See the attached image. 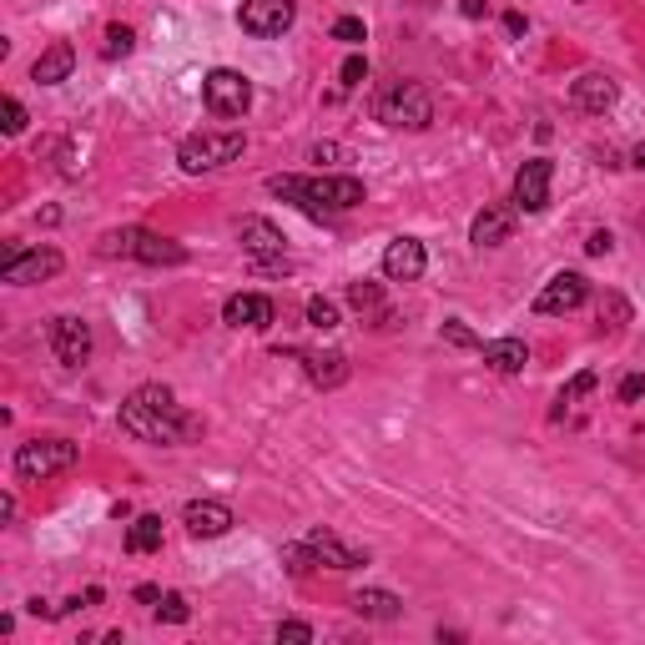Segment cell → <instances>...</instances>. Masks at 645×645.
<instances>
[{
	"label": "cell",
	"mask_w": 645,
	"mask_h": 645,
	"mask_svg": "<svg viewBox=\"0 0 645 645\" xmlns=\"http://www.w3.org/2000/svg\"><path fill=\"white\" fill-rule=\"evenodd\" d=\"M76 459H81V449L71 439H31V444L16 449V474L21 479H51V474L76 469Z\"/></svg>",
	"instance_id": "8992f818"
},
{
	"label": "cell",
	"mask_w": 645,
	"mask_h": 645,
	"mask_svg": "<svg viewBox=\"0 0 645 645\" xmlns=\"http://www.w3.org/2000/svg\"><path fill=\"white\" fill-rule=\"evenodd\" d=\"M303 358V368H308V378L318 383V389H338V383L348 378V358L343 353H298Z\"/></svg>",
	"instance_id": "7402d4cb"
},
{
	"label": "cell",
	"mask_w": 645,
	"mask_h": 645,
	"mask_svg": "<svg viewBox=\"0 0 645 645\" xmlns=\"http://www.w3.org/2000/svg\"><path fill=\"white\" fill-rule=\"evenodd\" d=\"M338 76H343V86H363V81H368V61H363V56H348Z\"/></svg>",
	"instance_id": "836d02e7"
},
{
	"label": "cell",
	"mask_w": 645,
	"mask_h": 645,
	"mask_svg": "<svg viewBox=\"0 0 645 645\" xmlns=\"http://www.w3.org/2000/svg\"><path fill=\"white\" fill-rule=\"evenodd\" d=\"M0 126H6V137H21L26 132V106L16 96H6V121H0Z\"/></svg>",
	"instance_id": "f546056e"
},
{
	"label": "cell",
	"mask_w": 645,
	"mask_h": 645,
	"mask_svg": "<svg viewBox=\"0 0 645 645\" xmlns=\"http://www.w3.org/2000/svg\"><path fill=\"white\" fill-rule=\"evenodd\" d=\"M640 399H645V373L620 378V404H640Z\"/></svg>",
	"instance_id": "d6a6232c"
},
{
	"label": "cell",
	"mask_w": 645,
	"mask_h": 645,
	"mask_svg": "<svg viewBox=\"0 0 645 645\" xmlns=\"http://www.w3.org/2000/svg\"><path fill=\"white\" fill-rule=\"evenodd\" d=\"M132 46H137V31L132 26H106V61H116V56H132Z\"/></svg>",
	"instance_id": "d4e9b609"
},
{
	"label": "cell",
	"mask_w": 645,
	"mask_h": 645,
	"mask_svg": "<svg viewBox=\"0 0 645 645\" xmlns=\"http://www.w3.org/2000/svg\"><path fill=\"white\" fill-rule=\"evenodd\" d=\"M157 615H162V620H172V625H187V615H192V610H187V600H182V595H162Z\"/></svg>",
	"instance_id": "4dcf8cb0"
},
{
	"label": "cell",
	"mask_w": 645,
	"mask_h": 645,
	"mask_svg": "<svg viewBox=\"0 0 645 645\" xmlns=\"http://www.w3.org/2000/svg\"><path fill=\"white\" fill-rule=\"evenodd\" d=\"M424 268H429V252L419 237H394L383 247V273L394 283H414V278H424Z\"/></svg>",
	"instance_id": "7c38bea8"
},
{
	"label": "cell",
	"mask_w": 645,
	"mask_h": 645,
	"mask_svg": "<svg viewBox=\"0 0 645 645\" xmlns=\"http://www.w3.org/2000/svg\"><path fill=\"white\" fill-rule=\"evenodd\" d=\"M202 101H207L212 116H242V111L252 106V81H247L242 71L217 66V71L202 81Z\"/></svg>",
	"instance_id": "52a82bcc"
},
{
	"label": "cell",
	"mask_w": 645,
	"mask_h": 645,
	"mask_svg": "<svg viewBox=\"0 0 645 645\" xmlns=\"http://www.w3.org/2000/svg\"><path fill=\"white\" fill-rule=\"evenodd\" d=\"M600 323H605V328H625V323H630V303H625L620 293H605V298H600Z\"/></svg>",
	"instance_id": "484cf974"
},
{
	"label": "cell",
	"mask_w": 645,
	"mask_h": 645,
	"mask_svg": "<svg viewBox=\"0 0 645 645\" xmlns=\"http://www.w3.org/2000/svg\"><path fill=\"white\" fill-rule=\"evenodd\" d=\"M479 353H484V363H489L494 373H525V363H530L525 338H494V343H484Z\"/></svg>",
	"instance_id": "44dd1931"
},
{
	"label": "cell",
	"mask_w": 645,
	"mask_h": 645,
	"mask_svg": "<svg viewBox=\"0 0 645 645\" xmlns=\"http://www.w3.org/2000/svg\"><path fill=\"white\" fill-rule=\"evenodd\" d=\"M268 192L303 207L308 217L323 212H348L363 202V182L358 177H268Z\"/></svg>",
	"instance_id": "7a4b0ae2"
},
{
	"label": "cell",
	"mask_w": 645,
	"mask_h": 645,
	"mask_svg": "<svg viewBox=\"0 0 645 645\" xmlns=\"http://www.w3.org/2000/svg\"><path fill=\"white\" fill-rule=\"evenodd\" d=\"M71 66H76V51H71V41H56V46H46V51L36 56V66H31V81H36V86H61V81L71 76Z\"/></svg>",
	"instance_id": "ffe728a7"
},
{
	"label": "cell",
	"mask_w": 645,
	"mask_h": 645,
	"mask_svg": "<svg viewBox=\"0 0 645 645\" xmlns=\"http://www.w3.org/2000/svg\"><path fill=\"white\" fill-rule=\"evenodd\" d=\"M590 389H595V373H580V378L570 383V389L560 394V414H565V404H575V399H580V394H590Z\"/></svg>",
	"instance_id": "e575fe53"
},
{
	"label": "cell",
	"mask_w": 645,
	"mask_h": 645,
	"mask_svg": "<svg viewBox=\"0 0 645 645\" xmlns=\"http://www.w3.org/2000/svg\"><path fill=\"white\" fill-rule=\"evenodd\" d=\"M444 338H449L454 348H484V343H479V338H474V333L459 323V318H449V323H444Z\"/></svg>",
	"instance_id": "1f68e13d"
},
{
	"label": "cell",
	"mask_w": 645,
	"mask_h": 645,
	"mask_svg": "<svg viewBox=\"0 0 645 645\" xmlns=\"http://www.w3.org/2000/svg\"><path fill=\"white\" fill-rule=\"evenodd\" d=\"M303 545H308V550H313V560H318V565H328V570H358V565H368V550L343 545L333 530H308V535H303Z\"/></svg>",
	"instance_id": "e0dca14e"
},
{
	"label": "cell",
	"mask_w": 645,
	"mask_h": 645,
	"mask_svg": "<svg viewBox=\"0 0 645 645\" xmlns=\"http://www.w3.org/2000/svg\"><path fill=\"white\" fill-rule=\"evenodd\" d=\"M635 167H640V172H645V142H640V147H635Z\"/></svg>",
	"instance_id": "60d3db41"
},
{
	"label": "cell",
	"mask_w": 645,
	"mask_h": 645,
	"mask_svg": "<svg viewBox=\"0 0 645 645\" xmlns=\"http://www.w3.org/2000/svg\"><path fill=\"white\" fill-rule=\"evenodd\" d=\"M550 182H555V162L530 157L520 172H514V207L520 212H545L550 207Z\"/></svg>",
	"instance_id": "9c48e42d"
},
{
	"label": "cell",
	"mask_w": 645,
	"mask_h": 645,
	"mask_svg": "<svg viewBox=\"0 0 645 645\" xmlns=\"http://www.w3.org/2000/svg\"><path fill=\"white\" fill-rule=\"evenodd\" d=\"M348 303H353L358 313H373V308H383V293H378V283H353V288H348Z\"/></svg>",
	"instance_id": "f1b7e54d"
},
{
	"label": "cell",
	"mask_w": 645,
	"mask_h": 645,
	"mask_svg": "<svg viewBox=\"0 0 645 645\" xmlns=\"http://www.w3.org/2000/svg\"><path fill=\"white\" fill-rule=\"evenodd\" d=\"M137 600H142V605H157L162 590H157V585H137Z\"/></svg>",
	"instance_id": "ab89813d"
},
{
	"label": "cell",
	"mask_w": 645,
	"mask_h": 645,
	"mask_svg": "<svg viewBox=\"0 0 645 645\" xmlns=\"http://www.w3.org/2000/svg\"><path fill=\"white\" fill-rule=\"evenodd\" d=\"M51 353L66 363V368H81L86 358H91V328L81 323V318H56L51 323Z\"/></svg>",
	"instance_id": "5bb4252c"
},
{
	"label": "cell",
	"mask_w": 645,
	"mask_h": 645,
	"mask_svg": "<svg viewBox=\"0 0 645 645\" xmlns=\"http://www.w3.org/2000/svg\"><path fill=\"white\" fill-rule=\"evenodd\" d=\"M333 41H343V46H363V41H368V31H363V21H358V16H338V21H333Z\"/></svg>",
	"instance_id": "83f0119b"
},
{
	"label": "cell",
	"mask_w": 645,
	"mask_h": 645,
	"mask_svg": "<svg viewBox=\"0 0 645 645\" xmlns=\"http://www.w3.org/2000/svg\"><path fill=\"white\" fill-rule=\"evenodd\" d=\"M308 323H313L318 333L338 328V303H333V298H308Z\"/></svg>",
	"instance_id": "4316f807"
},
{
	"label": "cell",
	"mask_w": 645,
	"mask_h": 645,
	"mask_svg": "<svg viewBox=\"0 0 645 645\" xmlns=\"http://www.w3.org/2000/svg\"><path fill=\"white\" fill-rule=\"evenodd\" d=\"M504 31H509V36H525V16L509 11V16H504Z\"/></svg>",
	"instance_id": "74e56055"
},
{
	"label": "cell",
	"mask_w": 645,
	"mask_h": 645,
	"mask_svg": "<svg viewBox=\"0 0 645 645\" xmlns=\"http://www.w3.org/2000/svg\"><path fill=\"white\" fill-rule=\"evenodd\" d=\"M61 273V252L56 247H31V252H11L6 263H0V278L26 288V283H46Z\"/></svg>",
	"instance_id": "30bf717a"
},
{
	"label": "cell",
	"mask_w": 645,
	"mask_h": 645,
	"mask_svg": "<svg viewBox=\"0 0 645 645\" xmlns=\"http://www.w3.org/2000/svg\"><path fill=\"white\" fill-rule=\"evenodd\" d=\"M242 147H247L242 132H197L177 147V162H182V172H217V167L237 162Z\"/></svg>",
	"instance_id": "5b68a950"
},
{
	"label": "cell",
	"mask_w": 645,
	"mask_h": 645,
	"mask_svg": "<svg viewBox=\"0 0 645 645\" xmlns=\"http://www.w3.org/2000/svg\"><path fill=\"white\" fill-rule=\"evenodd\" d=\"M237 242H242L247 257H257V263H278L288 237H283L268 217H242V222H237Z\"/></svg>",
	"instance_id": "4fadbf2b"
},
{
	"label": "cell",
	"mask_w": 645,
	"mask_h": 645,
	"mask_svg": "<svg viewBox=\"0 0 645 645\" xmlns=\"http://www.w3.org/2000/svg\"><path fill=\"white\" fill-rule=\"evenodd\" d=\"M152 550H162V520L157 514H142L126 530V555H152Z\"/></svg>",
	"instance_id": "cb8c5ba5"
},
{
	"label": "cell",
	"mask_w": 645,
	"mask_h": 645,
	"mask_svg": "<svg viewBox=\"0 0 645 645\" xmlns=\"http://www.w3.org/2000/svg\"><path fill=\"white\" fill-rule=\"evenodd\" d=\"M610 247H615V237H610V232H605V227H600V232H590V237H585V252H590V257H605V252H610Z\"/></svg>",
	"instance_id": "8d00e7d4"
},
{
	"label": "cell",
	"mask_w": 645,
	"mask_h": 645,
	"mask_svg": "<svg viewBox=\"0 0 645 645\" xmlns=\"http://www.w3.org/2000/svg\"><path fill=\"white\" fill-rule=\"evenodd\" d=\"M373 111H378V121H383V126L424 132V126L434 121V96H429L419 81H394V86H383V91H378Z\"/></svg>",
	"instance_id": "3957f363"
},
{
	"label": "cell",
	"mask_w": 645,
	"mask_h": 645,
	"mask_svg": "<svg viewBox=\"0 0 645 645\" xmlns=\"http://www.w3.org/2000/svg\"><path fill=\"white\" fill-rule=\"evenodd\" d=\"M585 298H590V283H585L580 273H555V278L540 288L535 313H545V318H555V313H575Z\"/></svg>",
	"instance_id": "8fae6325"
},
{
	"label": "cell",
	"mask_w": 645,
	"mask_h": 645,
	"mask_svg": "<svg viewBox=\"0 0 645 645\" xmlns=\"http://www.w3.org/2000/svg\"><path fill=\"white\" fill-rule=\"evenodd\" d=\"M182 525H187V535H197V540H217V535H227L237 520H232V509L217 504V499H192V504L182 509Z\"/></svg>",
	"instance_id": "9a60e30c"
},
{
	"label": "cell",
	"mask_w": 645,
	"mask_h": 645,
	"mask_svg": "<svg viewBox=\"0 0 645 645\" xmlns=\"http://www.w3.org/2000/svg\"><path fill=\"white\" fill-rule=\"evenodd\" d=\"M509 232H514V212L499 207V202H489V207L469 222V242H474V247H499V242H509Z\"/></svg>",
	"instance_id": "d6986e66"
},
{
	"label": "cell",
	"mask_w": 645,
	"mask_h": 645,
	"mask_svg": "<svg viewBox=\"0 0 645 645\" xmlns=\"http://www.w3.org/2000/svg\"><path fill=\"white\" fill-rule=\"evenodd\" d=\"M222 323H232V328H268V323H273V298H263V293H237V298L222 303Z\"/></svg>",
	"instance_id": "ac0fdd59"
},
{
	"label": "cell",
	"mask_w": 645,
	"mask_h": 645,
	"mask_svg": "<svg viewBox=\"0 0 645 645\" xmlns=\"http://www.w3.org/2000/svg\"><path fill=\"white\" fill-rule=\"evenodd\" d=\"M459 16H469V21H479V16H484V0H459Z\"/></svg>",
	"instance_id": "f35d334b"
},
{
	"label": "cell",
	"mask_w": 645,
	"mask_h": 645,
	"mask_svg": "<svg viewBox=\"0 0 645 645\" xmlns=\"http://www.w3.org/2000/svg\"><path fill=\"white\" fill-rule=\"evenodd\" d=\"M640 232H645V217H640Z\"/></svg>",
	"instance_id": "b9f144b4"
},
{
	"label": "cell",
	"mask_w": 645,
	"mask_h": 645,
	"mask_svg": "<svg viewBox=\"0 0 645 645\" xmlns=\"http://www.w3.org/2000/svg\"><path fill=\"white\" fill-rule=\"evenodd\" d=\"M570 101H575L580 111H590V116H605V111L620 101V86H615V76H605V71H585V76H575Z\"/></svg>",
	"instance_id": "2e32d148"
},
{
	"label": "cell",
	"mask_w": 645,
	"mask_h": 645,
	"mask_svg": "<svg viewBox=\"0 0 645 645\" xmlns=\"http://www.w3.org/2000/svg\"><path fill=\"white\" fill-rule=\"evenodd\" d=\"M353 610H358L363 620H399L404 600H399L394 590H358V595H353Z\"/></svg>",
	"instance_id": "603a6c76"
},
{
	"label": "cell",
	"mask_w": 645,
	"mask_h": 645,
	"mask_svg": "<svg viewBox=\"0 0 645 645\" xmlns=\"http://www.w3.org/2000/svg\"><path fill=\"white\" fill-rule=\"evenodd\" d=\"M237 21H242L247 36H263L268 41V36H283L298 21V6H293V0H242Z\"/></svg>",
	"instance_id": "ba28073f"
},
{
	"label": "cell",
	"mask_w": 645,
	"mask_h": 645,
	"mask_svg": "<svg viewBox=\"0 0 645 645\" xmlns=\"http://www.w3.org/2000/svg\"><path fill=\"white\" fill-rule=\"evenodd\" d=\"M121 429L142 444H182V439L202 434V424L192 414H182V404L172 399V389H162V383H142V389L121 404Z\"/></svg>",
	"instance_id": "6da1fadb"
},
{
	"label": "cell",
	"mask_w": 645,
	"mask_h": 645,
	"mask_svg": "<svg viewBox=\"0 0 645 645\" xmlns=\"http://www.w3.org/2000/svg\"><path fill=\"white\" fill-rule=\"evenodd\" d=\"M101 252H126V257H137V263L147 268H177L187 263V247L162 237V232H147V227H121V232H106Z\"/></svg>",
	"instance_id": "277c9868"
},
{
	"label": "cell",
	"mask_w": 645,
	"mask_h": 645,
	"mask_svg": "<svg viewBox=\"0 0 645 645\" xmlns=\"http://www.w3.org/2000/svg\"><path fill=\"white\" fill-rule=\"evenodd\" d=\"M278 640H293V645H308V640H313V630H308L303 620H283V625H278Z\"/></svg>",
	"instance_id": "d590c367"
}]
</instances>
